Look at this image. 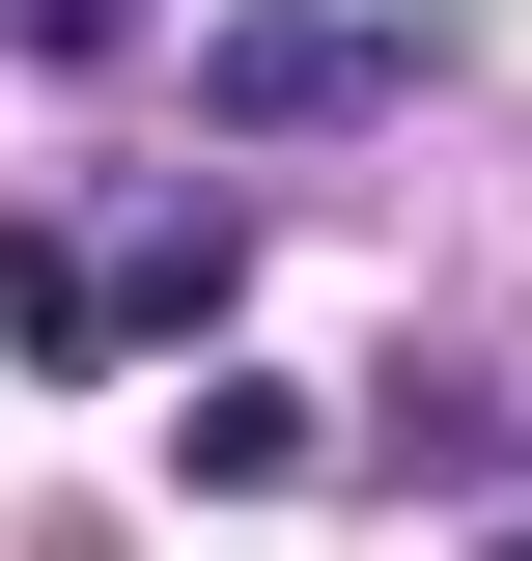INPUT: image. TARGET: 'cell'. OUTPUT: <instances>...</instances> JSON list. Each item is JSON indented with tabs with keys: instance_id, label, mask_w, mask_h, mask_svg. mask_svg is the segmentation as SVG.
<instances>
[{
	"instance_id": "obj_1",
	"label": "cell",
	"mask_w": 532,
	"mask_h": 561,
	"mask_svg": "<svg viewBox=\"0 0 532 561\" xmlns=\"http://www.w3.org/2000/svg\"><path fill=\"white\" fill-rule=\"evenodd\" d=\"M393 28H336V0H224V28H197V113L224 140H336V113H393Z\"/></svg>"
},
{
	"instance_id": "obj_2",
	"label": "cell",
	"mask_w": 532,
	"mask_h": 561,
	"mask_svg": "<svg viewBox=\"0 0 532 561\" xmlns=\"http://www.w3.org/2000/svg\"><path fill=\"white\" fill-rule=\"evenodd\" d=\"M0 28H28V57H113V28H140V0H0Z\"/></svg>"
}]
</instances>
